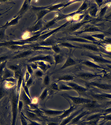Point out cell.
I'll list each match as a JSON object with an SVG mask.
<instances>
[{
  "label": "cell",
  "mask_w": 111,
  "mask_h": 125,
  "mask_svg": "<svg viewBox=\"0 0 111 125\" xmlns=\"http://www.w3.org/2000/svg\"><path fill=\"white\" fill-rule=\"evenodd\" d=\"M12 93L11 100L12 113V120L11 125H16L18 115V103L19 98H18L16 93V90L15 92L14 89Z\"/></svg>",
  "instance_id": "1"
},
{
  "label": "cell",
  "mask_w": 111,
  "mask_h": 125,
  "mask_svg": "<svg viewBox=\"0 0 111 125\" xmlns=\"http://www.w3.org/2000/svg\"><path fill=\"white\" fill-rule=\"evenodd\" d=\"M65 98L67 97L69 99L72 101L73 104L76 105H77L79 104H82L86 102L87 101L86 99H84L80 97H79L73 96L69 95L67 94H63L60 95Z\"/></svg>",
  "instance_id": "2"
},
{
  "label": "cell",
  "mask_w": 111,
  "mask_h": 125,
  "mask_svg": "<svg viewBox=\"0 0 111 125\" xmlns=\"http://www.w3.org/2000/svg\"><path fill=\"white\" fill-rule=\"evenodd\" d=\"M40 110L42 112L43 114H46L49 116L51 117L59 116L62 115L64 112V110H52L50 109H44V108H40Z\"/></svg>",
  "instance_id": "3"
},
{
  "label": "cell",
  "mask_w": 111,
  "mask_h": 125,
  "mask_svg": "<svg viewBox=\"0 0 111 125\" xmlns=\"http://www.w3.org/2000/svg\"><path fill=\"white\" fill-rule=\"evenodd\" d=\"M41 60L46 62L50 63L51 64H52L54 63V60H53V59L51 56L50 55L35 57L30 59L28 60V62H32Z\"/></svg>",
  "instance_id": "4"
},
{
  "label": "cell",
  "mask_w": 111,
  "mask_h": 125,
  "mask_svg": "<svg viewBox=\"0 0 111 125\" xmlns=\"http://www.w3.org/2000/svg\"><path fill=\"white\" fill-rule=\"evenodd\" d=\"M67 100L68 101L69 103H70V108H69V109H67V110H64V112H63V113L62 115L58 116V119H59V120H63V119L70 116L72 112H73L74 110H75V109H76L77 107H78L77 105H74V104L72 105L70 102L68 100Z\"/></svg>",
  "instance_id": "5"
},
{
  "label": "cell",
  "mask_w": 111,
  "mask_h": 125,
  "mask_svg": "<svg viewBox=\"0 0 111 125\" xmlns=\"http://www.w3.org/2000/svg\"><path fill=\"white\" fill-rule=\"evenodd\" d=\"M82 110L83 108H82L81 109L77 110L75 112H73L70 115V116L63 119V120L61 121V123H59L58 125H68L74 117L81 113Z\"/></svg>",
  "instance_id": "6"
},
{
  "label": "cell",
  "mask_w": 111,
  "mask_h": 125,
  "mask_svg": "<svg viewBox=\"0 0 111 125\" xmlns=\"http://www.w3.org/2000/svg\"><path fill=\"white\" fill-rule=\"evenodd\" d=\"M66 84L71 87L73 89V90L76 91L79 94L83 93L85 90L84 88L74 82H67Z\"/></svg>",
  "instance_id": "7"
},
{
  "label": "cell",
  "mask_w": 111,
  "mask_h": 125,
  "mask_svg": "<svg viewBox=\"0 0 111 125\" xmlns=\"http://www.w3.org/2000/svg\"><path fill=\"white\" fill-rule=\"evenodd\" d=\"M25 116L29 120L36 122H46L45 121L42 120L37 115L33 112H30L26 110L25 112Z\"/></svg>",
  "instance_id": "8"
},
{
  "label": "cell",
  "mask_w": 111,
  "mask_h": 125,
  "mask_svg": "<svg viewBox=\"0 0 111 125\" xmlns=\"http://www.w3.org/2000/svg\"><path fill=\"white\" fill-rule=\"evenodd\" d=\"M10 78H14V72L7 68L6 66L4 69L3 73L2 82H3L6 79Z\"/></svg>",
  "instance_id": "9"
},
{
  "label": "cell",
  "mask_w": 111,
  "mask_h": 125,
  "mask_svg": "<svg viewBox=\"0 0 111 125\" xmlns=\"http://www.w3.org/2000/svg\"><path fill=\"white\" fill-rule=\"evenodd\" d=\"M30 1L28 0L24 1L21 8L17 14V16L20 15L21 16L28 10L29 7V5H30V2H29Z\"/></svg>",
  "instance_id": "10"
},
{
  "label": "cell",
  "mask_w": 111,
  "mask_h": 125,
  "mask_svg": "<svg viewBox=\"0 0 111 125\" xmlns=\"http://www.w3.org/2000/svg\"><path fill=\"white\" fill-rule=\"evenodd\" d=\"M76 64V61L73 59L71 57H68L67 59V60L63 64V66L60 68H59V70H61L67 68V67H70V66L74 65Z\"/></svg>",
  "instance_id": "11"
},
{
  "label": "cell",
  "mask_w": 111,
  "mask_h": 125,
  "mask_svg": "<svg viewBox=\"0 0 111 125\" xmlns=\"http://www.w3.org/2000/svg\"><path fill=\"white\" fill-rule=\"evenodd\" d=\"M21 97L22 99L21 100L27 105H29L32 103V100L26 94L23 89L21 90Z\"/></svg>",
  "instance_id": "12"
},
{
  "label": "cell",
  "mask_w": 111,
  "mask_h": 125,
  "mask_svg": "<svg viewBox=\"0 0 111 125\" xmlns=\"http://www.w3.org/2000/svg\"><path fill=\"white\" fill-rule=\"evenodd\" d=\"M21 16L20 15H18L14 18L11 20L9 21H7L6 24L4 25L5 27H8L11 26L16 25L18 23V21L20 18H21Z\"/></svg>",
  "instance_id": "13"
},
{
  "label": "cell",
  "mask_w": 111,
  "mask_h": 125,
  "mask_svg": "<svg viewBox=\"0 0 111 125\" xmlns=\"http://www.w3.org/2000/svg\"><path fill=\"white\" fill-rule=\"evenodd\" d=\"M74 79V76L71 75H65L58 77L55 82H59L60 81L70 82L73 81Z\"/></svg>",
  "instance_id": "14"
},
{
  "label": "cell",
  "mask_w": 111,
  "mask_h": 125,
  "mask_svg": "<svg viewBox=\"0 0 111 125\" xmlns=\"http://www.w3.org/2000/svg\"><path fill=\"white\" fill-rule=\"evenodd\" d=\"M23 79L22 76L20 75L17 80V86L16 87V93L19 99L20 94V91H21V86H22Z\"/></svg>",
  "instance_id": "15"
},
{
  "label": "cell",
  "mask_w": 111,
  "mask_h": 125,
  "mask_svg": "<svg viewBox=\"0 0 111 125\" xmlns=\"http://www.w3.org/2000/svg\"><path fill=\"white\" fill-rule=\"evenodd\" d=\"M3 26V27L0 29V42H2L7 41L8 38L5 33L6 30L8 27H5L4 25Z\"/></svg>",
  "instance_id": "16"
},
{
  "label": "cell",
  "mask_w": 111,
  "mask_h": 125,
  "mask_svg": "<svg viewBox=\"0 0 111 125\" xmlns=\"http://www.w3.org/2000/svg\"><path fill=\"white\" fill-rule=\"evenodd\" d=\"M31 53H32V52L31 51L27 50L25 51L22 52L18 54L15 56L13 58V59H16L24 58L28 56L29 55L31 54Z\"/></svg>",
  "instance_id": "17"
},
{
  "label": "cell",
  "mask_w": 111,
  "mask_h": 125,
  "mask_svg": "<svg viewBox=\"0 0 111 125\" xmlns=\"http://www.w3.org/2000/svg\"><path fill=\"white\" fill-rule=\"evenodd\" d=\"M37 62V66L43 72H46L47 70L50 68V66L49 65L45 64L43 62Z\"/></svg>",
  "instance_id": "18"
},
{
  "label": "cell",
  "mask_w": 111,
  "mask_h": 125,
  "mask_svg": "<svg viewBox=\"0 0 111 125\" xmlns=\"http://www.w3.org/2000/svg\"><path fill=\"white\" fill-rule=\"evenodd\" d=\"M55 63V68L57 64L62 63L63 62L64 59L63 57L60 54H56L54 56V57Z\"/></svg>",
  "instance_id": "19"
},
{
  "label": "cell",
  "mask_w": 111,
  "mask_h": 125,
  "mask_svg": "<svg viewBox=\"0 0 111 125\" xmlns=\"http://www.w3.org/2000/svg\"><path fill=\"white\" fill-rule=\"evenodd\" d=\"M42 26V22L40 20L38 21L37 23L34 26L30 27L28 29L29 31L31 32L37 31L41 28Z\"/></svg>",
  "instance_id": "20"
},
{
  "label": "cell",
  "mask_w": 111,
  "mask_h": 125,
  "mask_svg": "<svg viewBox=\"0 0 111 125\" xmlns=\"http://www.w3.org/2000/svg\"><path fill=\"white\" fill-rule=\"evenodd\" d=\"M7 62V61L4 62L0 63V82L2 83V75L3 73L4 69L5 67L6 66V64Z\"/></svg>",
  "instance_id": "21"
},
{
  "label": "cell",
  "mask_w": 111,
  "mask_h": 125,
  "mask_svg": "<svg viewBox=\"0 0 111 125\" xmlns=\"http://www.w3.org/2000/svg\"><path fill=\"white\" fill-rule=\"evenodd\" d=\"M22 87H23V90L25 92V93L28 95V96L29 97V98L32 100V97H31L30 93H29V88L27 87V86L26 85L25 81H24V80L23 79V80H22Z\"/></svg>",
  "instance_id": "22"
},
{
  "label": "cell",
  "mask_w": 111,
  "mask_h": 125,
  "mask_svg": "<svg viewBox=\"0 0 111 125\" xmlns=\"http://www.w3.org/2000/svg\"><path fill=\"white\" fill-rule=\"evenodd\" d=\"M59 90L60 91H71L73 90V89L71 87L64 84H61L59 85Z\"/></svg>",
  "instance_id": "23"
},
{
  "label": "cell",
  "mask_w": 111,
  "mask_h": 125,
  "mask_svg": "<svg viewBox=\"0 0 111 125\" xmlns=\"http://www.w3.org/2000/svg\"><path fill=\"white\" fill-rule=\"evenodd\" d=\"M48 94V89L46 88L41 94L38 99L40 100H44L47 96Z\"/></svg>",
  "instance_id": "24"
},
{
  "label": "cell",
  "mask_w": 111,
  "mask_h": 125,
  "mask_svg": "<svg viewBox=\"0 0 111 125\" xmlns=\"http://www.w3.org/2000/svg\"><path fill=\"white\" fill-rule=\"evenodd\" d=\"M48 11L43 10L41 11L39 13H38L37 15V21H39L48 12Z\"/></svg>",
  "instance_id": "25"
},
{
  "label": "cell",
  "mask_w": 111,
  "mask_h": 125,
  "mask_svg": "<svg viewBox=\"0 0 111 125\" xmlns=\"http://www.w3.org/2000/svg\"><path fill=\"white\" fill-rule=\"evenodd\" d=\"M2 83H0V100L4 96L6 93V92L2 85Z\"/></svg>",
  "instance_id": "26"
},
{
  "label": "cell",
  "mask_w": 111,
  "mask_h": 125,
  "mask_svg": "<svg viewBox=\"0 0 111 125\" xmlns=\"http://www.w3.org/2000/svg\"><path fill=\"white\" fill-rule=\"evenodd\" d=\"M20 121H21V125H28V121L26 118L23 116V114L22 112H21V114L20 115Z\"/></svg>",
  "instance_id": "27"
},
{
  "label": "cell",
  "mask_w": 111,
  "mask_h": 125,
  "mask_svg": "<svg viewBox=\"0 0 111 125\" xmlns=\"http://www.w3.org/2000/svg\"><path fill=\"white\" fill-rule=\"evenodd\" d=\"M50 80L49 76L46 75L44 78L43 82L44 85L45 86H47L49 85L50 83Z\"/></svg>",
  "instance_id": "28"
},
{
  "label": "cell",
  "mask_w": 111,
  "mask_h": 125,
  "mask_svg": "<svg viewBox=\"0 0 111 125\" xmlns=\"http://www.w3.org/2000/svg\"><path fill=\"white\" fill-rule=\"evenodd\" d=\"M23 102L21 100L19 99L18 103V113H21V110L23 108Z\"/></svg>",
  "instance_id": "29"
},
{
  "label": "cell",
  "mask_w": 111,
  "mask_h": 125,
  "mask_svg": "<svg viewBox=\"0 0 111 125\" xmlns=\"http://www.w3.org/2000/svg\"><path fill=\"white\" fill-rule=\"evenodd\" d=\"M29 106V109H31V110H35V109H38L39 105L38 103L34 104L32 103L31 104L27 105Z\"/></svg>",
  "instance_id": "30"
},
{
  "label": "cell",
  "mask_w": 111,
  "mask_h": 125,
  "mask_svg": "<svg viewBox=\"0 0 111 125\" xmlns=\"http://www.w3.org/2000/svg\"><path fill=\"white\" fill-rule=\"evenodd\" d=\"M56 19H54L53 20H52L51 21H49V22H48V23L46 24L45 26L44 29H47V28H48L51 27V26H52L55 23L56 21Z\"/></svg>",
  "instance_id": "31"
},
{
  "label": "cell",
  "mask_w": 111,
  "mask_h": 125,
  "mask_svg": "<svg viewBox=\"0 0 111 125\" xmlns=\"http://www.w3.org/2000/svg\"><path fill=\"white\" fill-rule=\"evenodd\" d=\"M23 116H24V117L26 118L27 121L29 122V124H28V125H42V124H40V123H38L37 122H36V121H32V120H29V119L27 118V117L24 115V114H23Z\"/></svg>",
  "instance_id": "32"
},
{
  "label": "cell",
  "mask_w": 111,
  "mask_h": 125,
  "mask_svg": "<svg viewBox=\"0 0 111 125\" xmlns=\"http://www.w3.org/2000/svg\"><path fill=\"white\" fill-rule=\"evenodd\" d=\"M82 24V23H78L75 24V25H74V26L70 28V31H76V30L78 29L81 26Z\"/></svg>",
  "instance_id": "33"
},
{
  "label": "cell",
  "mask_w": 111,
  "mask_h": 125,
  "mask_svg": "<svg viewBox=\"0 0 111 125\" xmlns=\"http://www.w3.org/2000/svg\"><path fill=\"white\" fill-rule=\"evenodd\" d=\"M8 68L10 69L14 72L19 69V66L17 65H10L8 67Z\"/></svg>",
  "instance_id": "34"
},
{
  "label": "cell",
  "mask_w": 111,
  "mask_h": 125,
  "mask_svg": "<svg viewBox=\"0 0 111 125\" xmlns=\"http://www.w3.org/2000/svg\"><path fill=\"white\" fill-rule=\"evenodd\" d=\"M60 45L62 46L67 47L69 48H76V46L73 45L67 42H62L60 44Z\"/></svg>",
  "instance_id": "35"
},
{
  "label": "cell",
  "mask_w": 111,
  "mask_h": 125,
  "mask_svg": "<svg viewBox=\"0 0 111 125\" xmlns=\"http://www.w3.org/2000/svg\"><path fill=\"white\" fill-rule=\"evenodd\" d=\"M33 83V80L32 77H30L29 80L25 83L26 85L28 88L30 87Z\"/></svg>",
  "instance_id": "36"
},
{
  "label": "cell",
  "mask_w": 111,
  "mask_h": 125,
  "mask_svg": "<svg viewBox=\"0 0 111 125\" xmlns=\"http://www.w3.org/2000/svg\"><path fill=\"white\" fill-rule=\"evenodd\" d=\"M35 75L36 77L40 78L43 76V72L42 70H37L35 72Z\"/></svg>",
  "instance_id": "37"
},
{
  "label": "cell",
  "mask_w": 111,
  "mask_h": 125,
  "mask_svg": "<svg viewBox=\"0 0 111 125\" xmlns=\"http://www.w3.org/2000/svg\"><path fill=\"white\" fill-rule=\"evenodd\" d=\"M17 80L16 79L14 78H8L6 79L5 81H6L8 82H10V83H14L16 84L17 82Z\"/></svg>",
  "instance_id": "38"
},
{
  "label": "cell",
  "mask_w": 111,
  "mask_h": 125,
  "mask_svg": "<svg viewBox=\"0 0 111 125\" xmlns=\"http://www.w3.org/2000/svg\"><path fill=\"white\" fill-rule=\"evenodd\" d=\"M50 87L54 90L59 91V85L56 83H53L51 86Z\"/></svg>",
  "instance_id": "39"
},
{
  "label": "cell",
  "mask_w": 111,
  "mask_h": 125,
  "mask_svg": "<svg viewBox=\"0 0 111 125\" xmlns=\"http://www.w3.org/2000/svg\"><path fill=\"white\" fill-rule=\"evenodd\" d=\"M15 4V3L11 0H0V4Z\"/></svg>",
  "instance_id": "40"
},
{
  "label": "cell",
  "mask_w": 111,
  "mask_h": 125,
  "mask_svg": "<svg viewBox=\"0 0 111 125\" xmlns=\"http://www.w3.org/2000/svg\"><path fill=\"white\" fill-rule=\"evenodd\" d=\"M63 5V4H59L53 6L48 8V9L49 10H53L56 9L60 7L61 6Z\"/></svg>",
  "instance_id": "41"
},
{
  "label": "cell",
  "mask_w": 111,
  "mask_h": 125,
  "mask_svg": "<svg viewBox=\"0 0 111 125\" xmlns=\"http://www.w3.org/2000/svg\"><path fill=\"white\" fill-rule=\"evenodd\" d=\"M27 71L29 73L30 75L31 76L33 73V69L30 66V65H27Z\"/></svg>",
  "instance_id": "42"
},
{
  "label": "cell",
  "mask_w": 111,
  "mask_h": 125,
  "mask_svg": "<svg viewBox=\"0 0 111 125\" xmlns=\"http://www.w3.org/2000/svg\"><path fill=\"white\" fill-rule=\"evenodd\" d=\"M70 41H74V42H81L83 41V39L79 38H71L69 39Z\"/></svg>",
  "instance_id": "43"
},
{
  "label": "cell",
  "mask_w": 111,
  "mask_h": 125,
  "mask_svg": "<svg viewBox=\"0 0 111 125\" xmlns=\"http://www.w3.org/2000/svg\"><path fill=\"white\" fill-rule=\"evenodd\" d=\"M8 56L6 55L2 56H0V63L4 62L7 61V60L8 59Z\"/></svg>",
  "instance_id": "44"
},
{
  "label": "cell",
  "mask_w": 111,
  "mask_h": 125,
  "mask_svg": "<svg viewBox=\"0 0 111 125\" xmlns=\"http://www.w3.org/2000/svg\"><path fill=\"white\" fill-rule=\"evenodd\" d=\"M52 49L56 53H58L60 51V48L56 46H53L52 47Z\"/></svg>",
  "instance_id": "45"
},
{
  "label": "cell",
  "mask_w": 111,
  "mask_h": 125,
  "mask_svg": "<svg viewBox=\"0 0 111 125\" xmlns=\"http://www.w3.org/2000/svg\"><path fill=\"white\" fill-rule=\"evenodd\" d=\"M15 84L10 82H8L6 84V87L7 88H10L14 86Z\"/></svg>",
  "instance_id": "46"
},
{
  "label": "cell",
  "mask_w": 111,
  "mask_h": 125,
  "mask_svg": "<svg viewBox=\"0 0 111 125\" xmlns=\"http://www.w3.org/2000/svg\"><path fill=\"white\" fill-rule=\"evenodd\" d=\"M30 76H31V75H30L29 73L27 71H26V74H25V80H24L25 83H26L29 80V78L30 77Z\"/></svg>",
  "instance_id": "47"
},
{
  "label": "cell",
  "mask_w": 111,
  "mask_h": 125,
  "mask_svg": "<svg viewBox=\"0 0 111 125\" xmlns=\"http://www.w3.org/2000/svg\"><path fill=\"white\" fill-rule=\"evenodd\" d=\"M86 4L85 3H84L82 5L81 7L80 8V9H79V10H81L84 9L86 7Z\"/></svg>",
  "instance_id": "48"
},
{
  "label": "cell",
  "mask_w": 111,
  "mask_h": 125,
  "mask_svg": "<svg viewBox=\"0 0 111 125\" xmlns=\"http://www.w3.org/2000/svg\"><path fill=\"white\" fill-rule=\"evenodd\" d=\"M59 123H56V122H50L48 123L47 125H58Z\"/></svg>",
  "instance_id": "49"
},
{
  "label": "cell",
  "mask_w": 111,
  "mask_h": 125,
  "mask_svg": "<svg viewBox=\"0 0 111 125\" xmlns=\"http://www.w3.org/2000/svg\"><path fill=\"white\" fill-rule=\"evenodd\" d=\"M30 66L32 67V69H37L38 67L37 65L36 64H33L30 65Z\"/></svg>",
  "instance_id": "50"
},
{
  "label": "cell",
  "mask_w": 111,
  "mask_h": 125,
  "mask_svg": "<svg viewBox=\"0 0 111 125\" xmlns=\"http://www.w3.org/2000/svg\"><path fill=\"white\" fill-rule=\"evenodd\" d=\"M12 7H10V8L8 10H7L6 11H5V12L3 13H0V17L1 16L3 15L5 13H6L9 10H10L11 9H12ZM3 17H0V19L2 18Z\"/></svg>",
  "instance_id": "51"
},
{
  "label": "cell",
  "mask_w": 111,
  "mask_h": 125,
  "mask_svg": "<svg viewBox=\"0 0 111 125\" xmlns=\"http://www.w3.org/2000/svg\"><path fill=\"white\" fill-rule=\"evenodd\" d=\"M38 100L37 99L34 98L32 100V103L34 104H37L38 103Z\"/></svg>",
  "instance_id": "52"
},
{
  "label": "cell",
  "mask_w": 111,
  "mask_h": 125,
  "mask_svg": "<svg viewBox=\"0 0 111 125\" xmlns=\"http://www.w3.org/2000/svg\"><path fill=\"white\" fill-rule=\"evenodd\" d=\"M1 4H0V11H2V10H3V9H2L0 8V6H1Z\"/></svg>",
  "instance_id": "53"
},
{
  "label": "cell",
  "mask_w": 111,
  "mask_h": 125,
  "mask_svg": "<svg viewBox=\"0 0 111 125\" xmlns=\"http://www.w3.org/2000/svg\"><path fill=\"white\" fill-rule=\"evenodd\" d=\"M3 26H1V27H0V29H1V28H3Z\"/></svg>",
  "instance_id": "54"
},
{
  "label": "cell",
  "mask_w": 111,
  "mask_h": 125,
  "mask_svg": "<svg viewBox=\"0 0 111 125\" xmlns=\"http://www.w3.org/2000/svg\"></svg>",
  "instance_id": "55"
},
{
  "label": "cell",
  "mask_w": 111,
  "mask_h": 125,
  "mask_svg": "<svg viewBox=\"0 0 111 125\" xmlns=\"http://www.w3.org/2000/svg\"></svg>",
  "instance_id": "56"
},
{
  "label": "cell",
  "mask_w": 111,
  "mask_h": 125,
  "mask_svg": "<svg viewBox=\"0 0 111 125\" xmlns=\"http://www.w3.org/2000/svg\"></svg>",
  "instance_id": "57"
}]
</instances>
